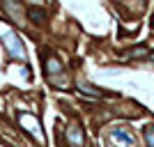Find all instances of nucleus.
<instances>
[{
	"label": "nucleus",
	"instance_id": "0eeeda50",
	"mask_svg": "<svg viewBox=\"0 0 154 147\" xmlns=\"http://www.w3.org/2000/svg\"><path fill=\"white\" fill-rule=\"evenodd\" d=\"M30 19L37 23V21H44V9H37V7H30Z\"/></svg>",
	"mask_w": 154,
	"mask_h": 147
},
{
	"label": "nucleus",
	"instance_id": "423d86ee",
	"mask_svg": "<svg viewBox=\"0 0 154 147\" xmlns=\"http://www.w3.org/2000/svg\"><path fill=\"white\" fill-rule=\"evenodd\" d=\"M78 87L83 90L85 94H90V96H101V92H99L97 87H90V85H85V83H78Z\"/></svg>",
	"mask_w": 154,
	"mask_h": 147
},
{
	"label": "nucleus",
	"instance_id": "f03ea898",
	"mask_svg": "<svg viewBox=\"0 0 154 147\" xmlns=\"http://www.w3.org/2000/svg\"><path fill=\"white\" fill-rule=\"evenodd\" d=\"M19 122H21V127L26 129L30 136H35L42 145H44V133H42V124H39V120L35 115H28V113H21L19 115Z\"/></svg>",
	"mask_w": 154,
	"mask_h": 147
},
{
	"label": "nucleus",
	"instance_id": "1a4fd4ad",
	"mask_svg": "<svg viewBox=\"0 0 154 147\" xmlns=\"http://www.w3.org/2000/svg\"><path fill=\"white\" fill-rule=\"evenodd\" d=\"M145 140H147L149 147H154V127H149L147 131H145Z\"/></svg>",
	"mask_w": 154,
	"mask_h": 147
},
{
	"label": "nucleus",
	"instance_id": "39448f33",
	"mask_svg": "<svg viewBox=\"0 0 154 147\" xmlns=\"http://www.w3.org/2000/svg\"><path fill=\"white\" fill-rule=\"evenodd\" d=\"M46 74L51 76V81L55 78V74H60V76H62V64H60L55 58H48V60H46Z\"/></svg>",
	"mask_w": 154,
	"mask_h": 147
},
{
	"label": "nucleus",
	"instance_id": "20e7f679",
	"mask_svg": "<svg viewBox=\"0 0 154 147\" xmlns=\"http://www.w3.org/2000/svg\"><path fill=\"white\" fill-rule=\"evenodd\" d=\"M110 138H113L117 145H122V147H134V145H136L134 136L127 133L124 129H113V131H110Z\"/></svg>",
	"mask_w": 154,
	"mask_h": 147
},
{
	"label": "nucleus",
	"instance_id": "9d476101",
	"mask_svg": "<svg viewBox=\"0 0 154 147\" xmlns=\"http://www.w3.org/2000/svg\"><path fill=\"white\" fill-rule=\"evenodd\" d=\"M145 48H134V51H129V58H134V55H145Z\"/></svg>",
	"mask_w": 154,
	"mask_h": 147
},
{
	"label": "nucleus",
	"instance_id": "f257e3e1",
	"mask_svg": "<svg viewBox=\"0 0 154 147\" xmlns=\"http://www.w3.org/2000/svg\"><path fill=\"white\" fill-rule=\"evenodd\" d=\"M0 32L5 35V46H7V51H9V55H12L14 60H26V48H23V44H21V39L14 35V32L5 30V28H0Z\"/></svg>",
	"mask_w": 154,
	"mask_h": 147
},
{
	"label": "nucleus",
	"instance_id": "6e6552de",
	"mask_svg": "<svg viewBox=\"0 0 154 147\" xmlns=\"http://www.w3.org/2000/svg\"><path fill=\"white\" fill-rule=\"evenodd\" d=\"M5 9H7V12H12V16H14L16 21L21 19V9H16V7H14L12 2H5Z\"/></svg>",
	"mask_w": 154,
	"mask_h": 147
},
{
	"label": "nucleus",
	"instance_id": "7ed1b4c3",
	"mask_svg": "<svg viewBox=\"0 0 154 147\" xmlns=\"http://www.w3.org/2000/svg\"><path fill=\"white\" fill-rule=\"evenodd\" d=\"M67 142L71 147H83L85 138H83V131H81L78 124H69V129H67Z\"/></svg>",
	"mask_w": 154,
	"mask_h": 147
}]
</instances>
